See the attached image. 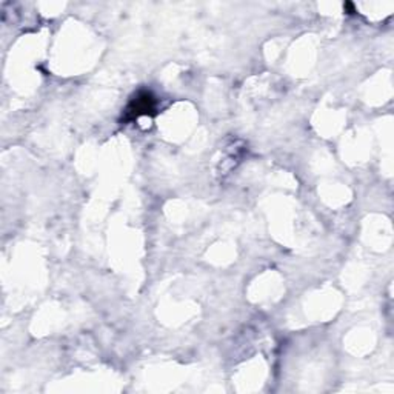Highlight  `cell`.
Returning <instances> with one entry per match:
<instances>
[{
    "label": "cell",
    "mask_w": 394,
    "mask_h": 394,
    "mask_svg": "<svg viewBox=\"0 0 394 394\" xmlns=\"http://www.w3.org/2000/svg\"><path fill=\"white\" fill-rule=\"evenodd\" d=\"M156 111V99L151 93L140 91L136 98L129 102L128 108L125 110V120H134L140 116L154 115Z\"/></svg>",
    "instance_id": "6da1fadb"
}]
</instances>
